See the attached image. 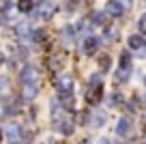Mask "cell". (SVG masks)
Instances as JSON below:
<instances>
[{"label": "cell", "instance_id": "21", "mask_svg": "<svg viewBox=\"0 0 146 144\" xmlns=\"http://www.w3.org/2000/svg\"><path fill=\"white\" fill-rule=\"evenodd\" d=\"M129 110H131V112H137V110H140V101H137V99L129 101Z\"/></svg>", "mask_w": 146, "mask_h": 144}, {"label": "cell", "instance_id": "5", "mask_svg": "<svg viewBox=\"0 0 146 144\" xmlns=\"http://www.w3.org/2000/svg\"><path fill=\"white\" fill-rule=\"evenodd\" d=\"M123 11H125V5H120V0H110L105 5V13L112 15V17H120Z\"/></svg>", "mask_w": 146, "mask_h": 144}, {"label": "cell", "instance_id": "4", "mask_svg": "<svg viewBox=\"0 0 146 144\" xmlns=\"http://www.w3.org/2000/svg\"><path fill=\"white\" fill-rule=\"evenodd\" d=\"M5 135L11 142H19V140H22V127H19L17 123H11V125L5 127Z\"/></svg>", "mask_w": 146, "mask_h": 144}, {"label": "cell", "instance_id": "1", "mask_svg": "<svg viewBox=\"0 0 146 144\" xmlns=\"http://www.w3.org/2000/svg\"><path fill=\"white\" fill-rule=\"evenodd\" d=\"M54 11H56V7H54L52 0H41L39 7L35 9V15H36V17H41V19H50L52 15H54Z\"/></svg>", "mask_w": 146, "mask_h": 144}, {"label": "cell", "instance_id": "2", "mask_svg": "<svg viewBox=\"0 0 146 144\" xmlns=\"http://www.w3.org/2000/svg\"><path fill=\"white\" fill-rule=\"evenodd\" d=\"M99 45H101V41L97 39V37L88 35L86 39H84L82 50H84V54H86V56H92V54H97V52H99Z\"/></svg>", "mask_w": 146, "mask_h": 144}, {"label": "cell", "instance_id": "9", "mask_svg": "<svg viewBox=\"0 0 146 144\" xmlns=\"http://www.w3.org/2000/svg\"><path fill=\"white\" fill-rule=\"evenodd\" d=\"M36 93H39V90H36V84H35V82H32V84H24L22 95H24V99H26V101H32V99L36 97Z\"/></svg>", "mask_w": 146, "mask_h": 144}, {"label": "cell", "instance_id": "16", "mask_svg": "<svg viewBox=\"0 0 146 144\" xmlns=\"http://www.w3.org/2000/svg\"><path fill=\"white\" fill-rule=\"evenodd\" d=\"M129 71H131L129 67H118V71H116V82H125L129 77Z\"/></svg>", "mask_w": 146, "mask_h": 144}, {"label": "cell", "instance_id": "24", "mask_svg": "<svg viewBox=\"0 0 146 144\" xmlns=\"http://www.w3.org/2000/svg\"><path fill=\"white\" fill-rule=\"evenodd\" d=\"M108 67H110V58H108V56H103V58H101V69L105 71Z\"/></svg>", "mask_w": 146, "mask_h": 144}, {"label": "cell", "instance_id": "20", "mask_svg": "<svg viewBox=\"0 0 146 144\" xmlns=\"http://www.w3.org/2000/svg\"><path fill=\"white\" fill-rule=\"evenodd\" d=\"M99 84H101V73H95L90 77V86H99Z\"/></svg>", "mask_w": 146, "mask_h": 144}, {"label": "cell", "instance_id": "13", "mask_svg": "<svg viewBox=\"0 0 146 144\" xmlns=\"http://www.w3.org/2000/svg\"><path fill=\"white\" fill-rule=\"evenodd\" d=\"M105 17H108V13L95 11V13H92V24H95V26H105Z\"/></svg>", "mask_w": 146, "mask_h": 144}, {"label": "cell", "instance_id": "29", "mask_svg": "<svg viewBox=\"0 0 146 144\" xmlns=\"http://www.w3.org/2000/svg\"><path fill=\"white\" fill-rule=\"evenodd\" d=\"M99 144H110V140H108V138H103V140H99Z\"/></svg>", "mask_w": 146, "mask_h": 144}, {"label": "cell", "instance_id": "3", "mask_svg": "<svg viewBox=\"0 0 146 144\" xmlns=\"http://www.w3.org/2000/svg\"><path fill=\"white\" fill-rule=\"evenodd\" d=\"M101 97H103V84L90 86V88L86 90V103H90V105H97L101 101Z\"/></svg>", "mask_w": 146, "mask_h": 144}, {"label": "cell", "instance_id": "26", "mask_svg": "<svg viewBox=\"0 0 146 144\" xmlns=\"http://www.w3.org/2000/svg\"><path fill=\"white\" fill-rule=\"evenodd\" d=\"M17 56H19V58H26V56H28V50H26V47H19V50H17Z\"/></svg>", "mask_w": 146, "mask_h": 144}, {"label": "cell", "instance_id": "12", "mask_svg": "<svg viewBox=\"0 0 146 144\" xmlns=\"http://www.w3.org/2000/svg\"><path fill=\"white\" fill-rule=\"evenodd\" d=\"M129 47H133V50H142V47H144V37H137V35L129 37Z\"/></svg>", "mask_w": 146, "mask_h": 144}, {"label": "cell", "instance_id": "23", "mask_svg": "<svg viewBox=\"0 0 146 144\" xmlns=\"http://www.w3.org/2000/svg\"><path fill=\"white\" fill-rule=\"evenodd\" d=\"M0 84H2V93H9V80H7V77H2V82H0Z\"/></svg>", "mask_w": 146, "mask_h": 144}, {"label": "cell", "instance_id": "22", "mask_svg": "<svg viewBox=\"0 0 146 144\" xmlns=\"http://www.w3.org/2000/svg\"><path fill=\"white\" fill-rule=\"evenodd\" d=\"M112 103H123V95H120V93H114V95H112Z\"/></svg>", "mask_w": 146, "mask_h": 144}, {"label": "cell", "instance_id": "18", "mask_svg": "<svg viewBox=\"0 0 146 144\" xmlns=\"http://www.w3.org/2000/svg\"><path fill=\"white\" fill-rule=\"evenodd\" d=\"M32 41L43 43V41H45V32H43V30H35V32H32Z\"/></svg>", "mask_w": 146, "mask_h": 144}, {"label": "cell", "instance_id": "27", "mask_svg": "<svg viewBox=\"0 0 146 144\" xmlns=\"http://www.w3.org/2000/svg\"><path fill=\"white\" fill-rule=\"evenodd\" d=\"M137 52H140V56H142V58H146V47H142V50H137Z\"/></svg>", "mask_w": 146, "mask_h": 144}, {"label": "cell", "instance_id": "28", "mask_svg": "<svg viewBox=\"0 0 146 144\" xmlns=\"http://www.w3.org/2000/svg\"><path fill=\"white\" fill-rule=\"evenodd\" d=\"M123 5H125V9H127V7H131V0H123Z\"/></svg>", "mask_w": 146, "mask_h": 144}, {"label": "cell", "instance_id": "7", "mask_svg": "<svg viewBox=\"0 0 146 144\" xmlns=\"http://www.w3.org/2000/svg\"><path fill=\"white\" fill-rule=\"evenodd\" d=\"M32 28L28 26V24H17V28H15V35L19 37V39H32Z\"/></svg>", "mask_w": 146, "mask_h": 144}, {"label": "cell", "instance_id": "11", "mask_svg": "<svg viewBox=\"0 0 146 144\" xmlns=\"http://www.w3.org/2000/svg\"><path fill=\"white\" fill-rule=\"evenodd\" d=\"M58 129L62 131L64 135H71V133H73V121H71V118L67 116V118H64V121H62V123L58 125Z\"/></svg>", "mask_w": 146, "mask_h": 144}, {"label": "cell", "instance_id": "6", "mask_svg": "<svg viewBox=\"0 0 146 144\" xmlns=\"http://www.w3.org/2000/svg\"><path fill=\"white\" fill-rule=\"evenodd\" d=\"M19 80H22L24 84H32V82H36V69L30 67V65H26V67L19 71Z\"/></svg>", "mask_w": 146, "mask_h": 144}, {"label": "cell", "instance_id": "32", "mask_svg": "<svg viewBox=\"0 0 146 144\" xmlns=\"http://www.w3.org/2000/svg\"><path fill=\"white\" fill-rule=\"evenodd\" d=\"M11 144H17V142H11Z\"/></svg>", "mask_w": 146, "mask_h": 144}, {"label": "cell", "instance_id": "10", "mask_svg": "<svg viewBox=\"0 0 146 144\" xmlns=\"http://www.w3.org/2000/svg\"><path fill=\"white\" fill-rule=\"evenodd\" d=\"M129 131H131V121H129V118H120L118 125H116V133L118 135H127Z\"/></svg>", "mask_w": 146, "mask_h": 144}, {"label": "cell", "instance_id": "25", "mask_svg": "<svg viewBox=\"0 0 146 144\" xmlns=\"http://www.w3.org/2000/svg\"><path fill=\"white\" fill-rule=\"evenodd\" d=\"M0 7H2V11L11 9V0H0Z\"/></svg>", "mask_w": 146, "mask_h": 144}, {"label": "cell", "instance_id": "17", "mask_svg": "<svg viewBox=\"0 0 146 144\" xmlns=\"http://www.w3.org/2000/svg\"><path fill=\"white\" fill-rule=\"evenodd\" d=\"M120 67H129L131 69V56L127 52H120Z\"/></svg>", "mask_w": 146, "mask_h": 144}, {"label": "cell", "instance_id": "19", "mask_svg": "<svg viewBox=\"0 0 146 144\" xmlns=\"http://www.w3.org/2000/svg\"><path fill=\"white\" fill-rule=\"evenodd\" d=\"M137 28H140V32H142V35H144V32H146V13L142 15L140 19H137Z\"/></svg>", "mask_w": 146, "mask_h": 144}, {"label": "cell", "instance_id": "14", "mask_svg": "<svg viewBox=\"0 0 146 144\" xmlns=\"http://www.w3.org/2000/svg\"><path fill=\"white\" fill-rule=\"evenodd\" d=\"M105 121H108V114L105 112H95V116H92V125L95 127H101V125H105Z\"/></svg>", "mask_w": 146, "mask_h": 144}, {"label": "cell", "instance_id": "30", "mask_svg": "<svg viewBox=\"0 0 146 144\" xmlns=\"http://www.w3.org/2000/svg\"><path fill=\"white\" fill-rule=\"evenodd\" d=\"M80 144H90V140H88V138H84V140H82Z\"/></svg>", "mask_w": 146, "mask_h": 144}, {"label": "cell", "instance_id": "15", "mask_svg": "<svg viewBox=\"0 0 146 144\" xmlns=\"http://www.w3.org/2000/svg\"><path fill=\"white\" fill-rule=\"evenodd\" d=\"M32 9H35V7H32V0H17V11H22V13H30Z\"/></svg>", "mask_w": 146, "mask_h": 144}, {"label": "cell", "instance_id": "8", "mask_svg": "<svg viewBox=\"0 0 146 144\" xmlns=\"http://www.w3.org/2000/svg\"><path fill=\"white\" fill-rule=\"evenodd\" d=\"M71 86H73L71 75H60V80H58V93H71Z\"/></svg>", "mask_w": 146, "mask_h": 144}, {"label": "cell", "instance_id": "31", "mask_svg": "<svg viewBox=\"0 0 146 144\" xmlns=\"http://www.w3.org/2000/svg\"><path fill=\"white\" fill-rule=\"evenodd\" d=\"M142 129H144V135H146V121H144V127H142Z\"/></svg>", "mask_w": 146, "mask_h": 144}]
</instances>
